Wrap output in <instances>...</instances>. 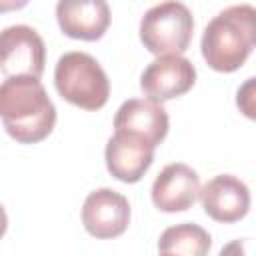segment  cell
I'll return each instance as SVG.
<instances>
[{
	"mask_svg": "<svg viewBox=\"0 0 256 256\" xmlns=\"http://www.w3.org/2000/svg\"><path fill=\"white\" fill-rule=\"evenodd\" d=\"M154 150L156 148H152L150 144L138 138L114 132V136H110L106 150H104L106 168L116 180L134 184L152 166Z\"/></svg>",
	"mask_w": 256,
	"mask_h": 256,
	"instance_id": "obj_12",
	"label": "cell"
},
{
	"mask_svg": "<svg viewBox=\"0 0 256 256\" xmlns=\"http://www.w3.org/2000/svg\"><path fill=\"white\" fill-rule=\"evenodd\" d=\"M236 106L246 118L256 120V76H252L240 84V88L236 92Z\"/></svg>",
	"mask_w": 256,
	"mask_h": 256,
	"instance_id": "obj_14",
	"label": "cell"
},
{
	"mask_svg": "<svg viewBox=\"0 0 256 256\" xmlns=\"http://www.w3.org/2000/svg\"><path fill=\"white\" fill-rule=\"evenodd\" d=\"M202 56L216 72H236L256 48V6L234 4L218 12L204 28Z\"/></svg>",
	"mask_w": 256,
	"mask_h": 256,
	"instance_id": "obj_2",
	"label": "cell"
},
{
	"mask_svg": "<svg viewBox=\"0 0 256 256\" xmlns=\"http://www.w3.org/2000/svg\"><path fill=\"white\" fill-rule=\"evenodd\" d=\"M196 82V68L186 56H160L150 62L142 76L140 88L154 102H166L186 94Z\"/></svg>",
	"mask_w": 256,
	"mask_h": 256,
	"instance_id": "obj_7",
	"label": "cell"
},
{
	"mask_svg": "<svg viewBox=\"0 0 256 256\" xmlns=\"http://www.w3.org/2000/svg\"><path fill=\"white\" fill-rule=\"evenodd\" d=\"M218 256H256V240L254 238H236L222 246Z\"/></svg>",
	"mask_w": 256,
	"mask_h": 256,
	"instance_id": "obj_15",
	"label": "cell"
},
{
	"mask_svg": "<svg viewBox=\"0 0 256 256\" xmlns=\"http://www.w3.org/2000/svg\"><path fill=\"white\" fill-rule=\"evenodd\" d=\"M46 64V46L42 36L26 24L8 26L0 36V70L4 78L32 76L40 78Z\"/></svg>",
	"mask_w": 256,
	"mask_h": 256,
	"instance_id": "obj_5",
	"label": "cell"
},
{
	"mask_svg": "<svg viewBox=\"0 0 256 256\" xmlns=\"http://www.w3.org/2000/svg\"><path fill=\"white\" fill-rule=\"evenodd\" d=\"M168 114L160 102L148 98H130L122 102L114 116V132L138 138L156 148L168 134Z\"/></svg>",
	"mask_w": 256,
	"mask_h": 256,
	"instance_id": "obj_8",
	"label": "cell"
},
{
	"mask_svg": "<svg viewBox=\"0 0 256 256\" xmlns=\"http://www.w3.org/2000/svg\"><path fill=\"white\" fill-rule=\"evenodd\" d=\"M194 18L186 4L170 0L148 8L140 20V40L154 56H182L192 40Z\"/></svg>",
	"mask_w": 256,
	"mask_h": 256,
	"instance_id": "obj_4",
	"label": "cell"
},
{
	"mask_svg": "<svg viewBox=\"0 0 256 256\" xmlns=\"http://www.w3.org/2000/svg\"><path fill=\"white\" fill-rule=\"evenodd\" d=\"M200 176L184 162H172L152 182V202L162 212H184L200 198Z\"/></svg>",
	"mask_w": 256,
	"mask_h": 256,
	"instance_id": "obj_10",
	"label": "cell"
},
{
	"mask_svg": "<svg viewBox=\"0 0 256 256\" xmlns=\"http://www.w3.org/2000/svg\"><path fill=\"white\" fill-rule=\"evenodd\" d=\"M200 202L204 212L212 220L222 224H232L248 214L250 190L240 178L232 174H218L202 186Z\"/></svg>",
	"mask_w": 256,
	"mask_h": 256,
	"instance_id": "obj_9",
	"label": "cell"
},
{
	"mask_svg": "<svg viewBox=\"0 0 256 256\" xmlns=\"http://www.w3.org/2000/svg\"><path fill=\"white\" fill-rule=\"evenodd\" d=\"M110 6L104 0H60L56 20L68 38L96 42L110 26Z\"/></svg>",
	"mask_w": 256,
	"mask_h": 256,
	"instance_id": "obj_11",
	"label": "cell"
},
{
	"mask_svg": "<svg viewBox=\"0 0 256 256\" xmlns=\"http://www.w3.org/2000/svg\"><path fill=\"white\" fill-rule=\"evenodd\" d=\"M82 224L94 238L108 240L126 232L130 224V202L112 188L90 192L82 204Z\"/></svg>",
	"mask_w": 256,
	"mask_h": 256,
	"instance_id": "obj_6",
	"label": "cell"
},
{
	"mask_svg": "<svg viewBox=\"0 0 256 256\" xmlns=\"http://www.w3.org/2000/svg\"><path fill=\"white\" fill-rule=\"evenodd\" d=\"M160 256H170V254H160Z\"/></svg>",
	"mask_w": 256,
	"mask_h": 256,
	"instance_id": "obj_16",
	"label": "cell"
},
{
	"mask_svg": "<svg viewBox=\"0 0 256 256\" xmlns=\"http://www.w3.org/2000/svg\"><path fill=\"white\" fill-rule=\"evenodd\" d=\"M212 246L210 234L192 222L166 228L158 240V252L170 256H208Z\"/></svg>",
	"mask_w": 256,
	"mask_h": 256,
	"instance_id": "obj_13",
	"label": "cell"
},
{
	"mask_svg": "<svg viewBox=\"0 0 256 256\" xmlns=\"http://www.w3.org/2000/svg\"><path fill=\"white\" fill-rule=\"evenodd\" d=\"M0 116L8 136L20 144H36L54 130L56 106L40 78L12 76L0 86Z\"/></svg>",
	"mask_w": 256,
	"mask_h": 256,
	"instance_id": "obj_1",
	"label": "cell"
},
{
	"mask_svg": "<svg viewBox=\"0 0 256 256\" xmlns=\"http://www.w3.org/2000/svg\"><path fill=\"white\" fill-rule=\"evenodd\" d=\"M54 86L66 102L82 110H100L110 96V80L104 68L94 56L80 50L58 58Z\"/></svg>",
	"mask_w": 256,
	"mask_h": 256,
	"instance_id": "obj_3",
	"label": "cell"
}]
</instances>
